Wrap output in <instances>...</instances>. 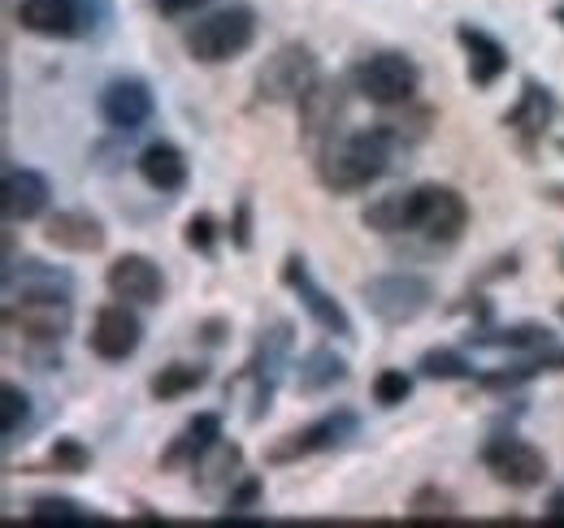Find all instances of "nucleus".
<instances>
[{
    "label": "nucleus",
    "mask_w": 564,
    "mask_h": 528,
    "mask_svg": "<svg viewBox=\"0 0 564 528\" xmlns=\"http://www.w3.org/2000/svg\"><path fill=\"white\" fill-rule=\"evenodd\" d=\"M391 156V134L387 127H369V131H352L344 139H330L326 156H322V178L335 191H360L369 187Z\"/></svg>",
    "instance_id": "obj_1"
},
{
    "label": "nucleus",
    "mask_w": 564,
    "mask_h": 528,
    "mask_svg": "<svg viewBox=\"0 0 564 528\" xmlns=\"http://www.w3.org/2000/svg\"><path fill=\"white\" fill-rule=\"evenodd\" d=\"M257 35V13L248 4H226L209 18H200L192 31H187V48L196 62L205 66H221L230 57H239Z\"/></svg>",
    "instance_id": "obj_2"
},
{
    "label": "nucleus",
    "mask_w": 564,
    "mask_h": 528,
    "mask_svg": "<svg viewBox=\"0 0 564 528\" xmlns=\"http://www.w3.org/2000/svg\"><path fill=\"white\" fill-rule=\"evenodd\" d=\"M417 82H422V74L404 53H373L356 66V91L378 109L409 105L417 96Z\"/></svg>",
    "instance_id": "obj_3"
},
{
    "label": "nucleus",
    "mask_w": 564,
    "mask_h": 528,
    "mask_svg": "<svg viewBox=\"0 0 564 528\" xmlns=\"http://www.w3.org/2000/svg\"><path fill=\"white\" fill-rule=\"evenodd\" d=\"M70 299L57 290H22V299L9 304V326L31 342H57L70 330Z\"/></svg>",
    "instance_id": "obj_4"
},
{
    "label": "nucleus",
    "mask_w": 564,
    "mask_h": 528,
    "mask_svg": "<svg viewBox=\"0 0 564 528\" xmlns=\"http://www.w3.org/2000/svg\"><path fill=\"white\" fill-rule=\"evenodd\" d=\"M469 208L460 191L452 187H417L413 191V230L425 234L430 243H456L465 234Z\"/></svg>",
    "instance_id": "obj_5"
},
{
    "label": "nucleus",
    "mask_w": 564,
    "mask_h": 528,
    "mask_svg": "<svg viewBox=\"0 0 564 528\" xmlns=\"http://www.w3.org/2000/svg\"><path fill=\"white\" fill-rule=\"evenodd\" d=\"M482 463H487V472H491L495 481L508 485V490H534V485H543V476H547L543 451H534V447L521 442V438H495V442H487Z\"/></svg>",
    "instance_id": "obj_6"
},
{
    "label": "nucleus",
    "mask_w": 564,
    "mask_h": 528,
    "mask_svg": "<svg viewBox=\"0 0 564 528\" xmlns=\"http://www.w3.org/2000/svg\"><path fill=\"white\" fill-rule=\"evenodd\" d=\"M365 299L369 308L387 321V326H400V321H413L430 304V286L413 273H391V277H378L365 286Z\"/></svg>",
    "instance_id": "obj_7"
},
{
    "label": "nucleus",
    "mask_w": 564,
    "mask_h": 528,
    "mask_svg": "<svg viewBox=\"0 0 564 528\" xmlns=\"http://www.w3.org/2000/svg\"><path fill=\"white\" fill-rule=\"evenodd\" d=\"M313 82H317V62H313V53L300 48V44L279 48V53L265 62L261 78H257V87H261L265 100H300Z\"/></svg>",
    "instance_id": "obj_8"
},
{
    "label": "nucleus",
    "mask_w": 564,
    "mask_h": 528,
    "mask_svg": "<svg viewBox=\"0 0 564 528\" xmlns=\"http://www.w3.org/2000/svg\"><path fill=\"white\" fill-rule=\"evenodd\" d=\"M140 317L118 299V304H105L100 312H96V326H91V351L100 355V360H127V355H135V346H140Z\"/></svg>",
    "instance_id": "obj_9"
},
{
    "label": "nucleus",
    "mask_w": 564,
    "mask_h": 528,
    "mask_svg": "<svg viewBox=\"0 0 564 528\" xmlns=\"http://www.w3.org/2000/svg\"><path fill=\"white\" fill-rule=\"evenodd\" d=\"M344 118V87L317 78L304 96H300V127L308 134V143L335 139V122Z\"/></svg>",
    "instance_id": "obj_10"
},
{
    "label": "nucleus",
    "mask_w": 564,
    "mask_h": 528,
    "mask_svg": "<svg viewBox=\"0 0 564 528\" xmlns=\"http://www.w3.org/2000/svg\"><path fill=\"white\" fill-rule=\"evenodd\" d=\"M109 290L122 304H156L161 299V268L148 256H118L109 264Z\"/></svg>",
    "instance_id": "obj_11"
},
{
    "label": "nucleus",
    "mask_w": 564,
    "mask_h": 528,
    "mask_svg": "<svg viewBox=\"0 0 564 528\" xmlns=\"http://www.w3.org/2000/svg\"><path fill=\"white\" fill-rule=\"evenodd\" d=\"M100 113H105L109 127H118V131H135V127H143V122L152 118V96H148V87L135 82V78H118V82L105 87V96H100Z\"/></svg>",
    "instance_id": "obj_12"
},
{
    "label": "nucleus",
    "mask_w": 564,
    "mask_h": 528,
    "mask_svg": "<svg viewBox=\"0 0 564 528\" xmlns=\"http://www.w3.org/2000/svg\"><path fill=\"white\" fill-rule=\"evenodd\" d=\"M356 429V420L348 411H339V416H326V420H317V425H308L304 433H291V438H282L279 447L270 451V463H286V460H300V455H313V451H326V447H339L348 433Z\"/></svg>",
    "instance_id": "obj_13"
},
{
    "label": "nucleus",
    "mask_w": 564,
    "mask_h": 528,
    "mask_svg": "<svg viewBox=\"0 0 564 528\" xmlns=\"http://www.w3.org/2000/svg\"><path fill=\"white\" fill-rule=\"evenodd\" d=\"M282 277H286V286L300 295V304H304V308L317 317V326H322V330L344 333V338L352 333L348 317H344V308H339V304H335V299H330V295H326V290H322V286L308 277L304 261H286V273H282Z\"/></svg>",
    "instance_id": "obj_14"
},
{
    "label": "nucleus",
    "mask_w": 564,
    "mask_h": 528,
    "mask_svg": "<svg viewBox=\"0 0 564 528\" xmlns=\"http://www.w3.org/2000/svg\"><path fill=\"white\" fill-rule=\"evenodd\" d=\"M48 183L35 169H4V217L9 221H35L48 208Z\"/></svg>",
    "instance_id": "obj_15"
},
{
    "label": "nucleus",
    "mask_w": 564,
    "mask_h": 528,
    "mask_svg": "<svg viewBox=\"0 0 564 528\" xmlns=\"http://www.w3.org/2000/svg\"><path fill=\"white\" fill-rule=\"evenodd\" d=\"M18 22L31 35H57L66 40L78 31V0H22L18 4Z\"/></svg>",
    "instance_id": "obj_16"
},
{
    "label": "nucleus",
    "mask_w": 564,
    "mask_h": 528,
    "mask_svg": "<svg viewBox=\"0 0 564 528\" xmlns=\"http://www.w3.org/2000/svg\"><path fill=\"white\" fill-rule=\"evenodd\" d=\"M44 239L62 252H100L105 248V226L87 212H57V217H48Z\"/></svg>",
    "instance_id": "obj_17"
},
{
    "label": "nucleus",
    "mask_w": 564,
    "mask_h": 528,
    "mask_svg": "<svg viewBox=\"0 0 564 528\" xmlns=\"http://www.w3.org/2000/svg\"><path fill=\"white\" fill-rule=\"evenodd\" d=\"M140 174L156 191H178L187 183V161H183V152L174 143H152V147H143Z\"/></svg>",
    "instance_id": "obj_18"
},
{
    "label": "nucleus",
    "mask_w": 564,
    "mask_h": 528,
    "mask_svg": "<svg viewBox=\"0 0 564 528\" xmlns=\"http://www.w3.org/2000/svg\"><path fill=\"white\" fill-rule=\"evenodd\" d=\"M460 44L469 48V78L474 82H495L503 69H508V53L495 44L491 35H482V31H474V26H460Z\"/></svg>",
    "instance_id": "obj_19"
},
{
    "label": "nucleus",
    "mask_w": 564,
    "mask_h": 528,
    "mask_svg": "<svg viewBox=\"0 0 564 528\" xmlns=\"http://www.w3.org/2000/svg\"><path fill=\"white\" fill-rule=\"evenodd\" d=\"M235 468H239V447H230V442H221V438L213 442L200 460H192L196 485H200L205 494H217L221 485H230V481H235Z\"/></svg>",
    "instance_id": "obj_20"
},
{
    "label": "nucleus",
    "mask_w": 564,
    "mask_h": 528,
    "mask_svg": "<svg viewBox=\"0 0 564 528\" xmlns=\"http://www.w3.org/2000/svg\"><path fill=\"white\" fill-rule=\"evenodd\" d=\"M217 438H221L217 416H209V411H205V416H196V420H192V425H187V429L174 438V447L165 451V468H174L178 460H200V455L209 451Z\"/></svg>",
    "instance_id": "obj_21"
},
{
    "label": "nucleus",
    "mask_w": 564,
    "mask_h": 528,
    "mask_svg": "<svg viewBox=\"0 0 564 528\" xmlns=\"http://www.w3.org/2000/svg\"><path fill=\"white\" fill-rule=\"evenodd\" d=\"M365 226L382 230V234H404L413 230V191L409 196H382L365 208Z\"/></svg>",
    "instance_id": "obj_22"
},
{
    "label": "nucleus",
    "mask_w": 564,
    "mask_h": 528,
    "mask_svg": "<svg viewBox=\"0 0 564 528\" xmlns=\"http://www.w3.org/2000/svg\"><path fill=\"white\" fill-rule=\"evenodd\" d=\"M200 386H205V369H196V364H170V369H161V373L152 377V395L156 398L192 395V391H200Z\"/></svg>",
    "instance_id": "obj_23"
},
{
    "label": "nucleus",
    "mask_w": 564,
    "mask_h": 528,
    "mask_svg": "<svg viewBox=\"0 0 564 528\" xmlns=\"http://www.w3.org/2000/svg\"><path fill=\"white\" fill-rule=\"evenodd\" d=\"M344 377V360H335L330 351H317V355H308V364L300 369V391H322V386H330V382H339Z\"/></svg>",
    "instance_id": "obj_24"
},
{
    "label": "nucleus",
    "mask_w": 564,
    "mask_h": 528,
    "mask_svg": "<svg viewBox=\"0 0 564 528\" xmlns=\"http://www.w3.org/2000/svg\"><path fill=\"white\" fill-rule=\"evenodd\" d=\"M31 520H35V525H87L91 516H87L83 507L66 503V498H40V503L31 507Z\"/></svg>",
    "instance_id": "obj_25"
},
{
    "label": "nucleus",
    "mask_w": 564,
    "mask_h": 528,
    "mask_svg": "<svg viewBox=\"0 0 564 528\" xmlns=\"http://www.w3.org/2000/svg\"><path fill=\"white\" fill-rule=\"evenodd\" d=\"M552 333L539 330V326H517V330H503V333H482L474 342H487V346H547Z\"/></svg>",
    "instance_id": "obj_26"
},
{
    "label": "nucleus",
    "mask_w": 564,
    "mask_h": 528,
    "mask_svg": "<svg viewBox=\"0 0 564 528\" xmlns=\"http://www.w3.org/2000/svg\"><path fill=\"white\" fill-rule=\"evenodd\" d=\"M422 373L425 377H443V382H452V377H469L474 369L456 355V351H430L422 360Z\"/></svg>",
    "instance_id": "obj_27"
},
{
    "label": "nucleus",
    "mask_w": 564,
    "mask_h": 528,
    "mask_svg": "<svg viewBox=\"0 0 564 528\" xmlns=\"http://www.w3.org/2000/svg\"><path fill=\"white\" fill-rule=\"evenodd\" d=\"M543 96H547V91H539V87L530 82V87H525V109H521V113H512V127L530 122V134L543 131V127H547V118H552V105H547Z\"/></svg>",
    "instance_id": "obj_28"
},
{
    "label": "nucleus",
    "mask_w": 564,
    "mask_h": 528,
    "mask_svg": "<svg viewBox=\"0 0 564 528\" xmlns=\"http://www.w3.org/2000/svg\"><path fill=\"white\" fill-rule=\"evenodd\" d=\"M413 391V382L400 373V369H387V373H378V382H373V398L382 403V407H395V403H404Z\"/></svg>",
    "instance_id": "obj_29"
},
{
    "label": "nucleus",
    "mask_w": 564,
    "mask_h": 528,
    "mask_svg": "<svg viewBox=\"0 0 564 528\" xmlns=\"http://www.w3.org/2000/svg\"><path fill=\"white\" fill-rule=\"evenodd\" d=\"M452 512H456V507H452V498H447V494H438V490H422V494L413 498V512H409V516H413V520H452Z\"/></svg>",
    "instance_id": "obj_30"
},
{
    "label": "nucleus",
    "mask_w": 564,
    "mask_h": 528,
    "mask_svg": "<svg viewBox=\"0 0 564 528\" xmlns=\"http://www.w3.org/2000/svg\"><path fill=\"white\" fill-rule=\"evenodd\" d=\"M0 398H4V420H0V433H4V438H13V433L26 425V407H31V403H26V395H22L18 386H4V395H0Z\"/></svg>",
    "instance_id": "obj_31"
},
{
    "label": "nucleus",
    "mask_w": 564,
    "mask_h": 528,
    "mask_svg": "<svg viewBox=\"0 0 564 528\" xmlns=\"http://www.w3.org/2000/svg\"><path fill=\"white\" fill-rule=\"evenodd\" d=\"M187 243H192V248H200V252H209V243H213V221H209V217H196V221L187 226Z\"/></svg>",
    "instance_id": "obj_32"
},
{
    "label": "nucleus",
    "mask_w": 564,
    "mask_h": 528,
    "mask_svg": "<svg viewBox=\"0 0 564 528\" xmlns=\"http://www.w3.org/2000/svg\"><path fill=\"white\" fill-rule=\"evenodd\" d=\"M547 520H552V525H564V490L552 494V503H547Z\"/></svg>",
    "instance_id": "obj_33"
},
{
    "label": "nucleus",
    "mask_w": 564,
    "mask_h": 528,
    "mask_svg": "<svg viewBox=\"0 0 564 528\" xmlns=\"http://www.w3.org/2000/svg\"><path fill=\"white\" fill-rule=\"evenodd\" d=\"M53 460H62V463H83V451H78L74 442H62V447L53 451Z\"/></svg>",
    "instance_id": "obj_34"
},
{
    "label": "nucleus",
    "mask_w": 564,
    "mask_h": 528,
    "mask_svg": "<svg viewBox=\"0 0 564 528\" xmlns=\"http://www.w3.org/2000/svg\"><path fill=\"white\" fill-rule=\"evenodd\" d=\"M196 4H205V0H161V9H165V13H178V9H196Z\"/></svg>",
    "instance_id": "obj_35"
},
{
    "label": "nucleus",
    "mask_w": 564,
    "mask_h": 528,
    "mask_svg": "<svg viewBox=\"0 0 564 528\" xmlns=\"http://www.w3.org/2000/svg\"><path fill=\"white\" fill-rule=\"evenodd\" d=\"M561 264H564V256H561Z\"/></svg>",
    "instance_id": "obj_36"
}]
</instances>
